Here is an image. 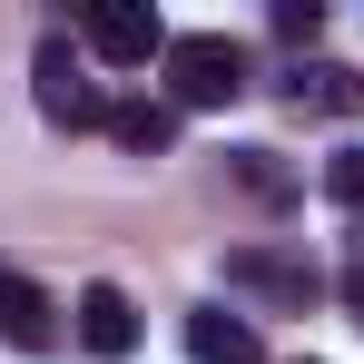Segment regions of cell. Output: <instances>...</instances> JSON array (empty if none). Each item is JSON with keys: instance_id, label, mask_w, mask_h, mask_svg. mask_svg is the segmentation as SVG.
I'll return each instance as SVG.
<instances>
[{"instance_id": "7a4b0ae2", "label": "cell", "mask_w": 364, "mask_h": 364, "mask_svg": "<svg viewBox=\"0 0 364 364\" xmlns=\"http://www.w3.org/2000/svg\"><path fill=\"white\" fill-rule=\"evenodd\" d=\"M30 99H40V119H60V128H109V99H99V79H89V60L69 40H40Z\"/></svg>"}, {"instance_id": "3957f363", "label": "cell", "mask_w": 364, "mask_h": 364, "mask_svg": "<svg viewBox=\"0 0 364 364\" xmlns=\"http://www.w3.org/2000/svg\"><path fill=\"white\" fill-rule=\"evenodd\" d=\"M89 50L119 60V69H138V60H168V30H158L148 0H99V10H89Z\"/></svg>"}, {"instance_id": "6da1fadb", "label": "cell", "mask_w": 364, "mask_h": 364, "mask_svg": "<svg viewBox=\"0 0 364 364\" xmlns=\"http://www.w3.org/2000/svg\"><path fill=\"white\" fill-rule=\"evenodd\" d=\"M246 89V50L217 30H178L168 40V109H227Z\"/></svg>"}, {"instance_id": "8992f818", "label": "cell", "mask_w": 364, "mask_h": 364, "mask_svg": "<svg viewBox=\"0 0 364 364\" xmlns=\"http://www.w3.org/2000/svg\"><path fill=\"white\" fill-rule=\"evenodd\" d=\"M187 355H197V364H266V345H256V325H246V315L197 305V315H187Z\"/></svg>"}, {"instance_id": "ba28073f", "label": "cell", "mask_w": 364, "mask_h": 364, "mask_svg": "<svg viewBox=\"0 0 364 364\" xmlns=\"http://www.w3.org/2000/svg\"><path fill=\"white\" fill-rule=\"evenodd\" d=\"M0 335H10L20 355L60 345V325H50V296H40V286H20V276H0Z\"/></svg>"}, {"instance_id": "30bf717a", "label": "cell", "mask_w": 364, "mask_h": 364, "mask_svg": "<svg viewBox=\"0 0 364 364\" xmlns=\"http://www.w3.org/2000/svg\"><path fill=\"white\" fill-rule=\"evenodd\" d=\"M325 197L335 207H364V148H335L325 158Z\"/></svg>"}, {"instance_id": "8fae6325", "label": "cell", "mask_w": 364, "mask_h": 364, "mask_svg": "<svg viewBox=\"0 0 364 364\" xmlns=\"http://www.w3.org/2000/svg\"><path fill=\"white\" fill-rule=\"evenodd\" d=\"M315 30H325V10H315V0H276V40H315Z\"/></svg>"}, {"instance_id": "7c38bea8", "label": "cell", "mask_w": 364, "mask_h": 364, "mask_svg": "<svg viewBox=\"0 0 364 364\" xmlns=\"http://www.w3.org/2000/svg\"><path fill=\"white\" fill-rule=\"evenodd\" d=\"M345 305H355V315H364V256H355V266H345Z\"/></svg>"}, {"instance_id": "9c48e42d", "label": "cell", "mask_w": 364, "mask_h": 364, "mask_svg": "<svg viewBox=\"0 0 364 364\" xmlns=\"http://www.w3.org/2000/svg\"><path fill=\"white\" fill-rule=\"evenodd\" d=\"M109 138H119V148H138V158H158V148H178V109L128 99V109H109Z\"/></svg>"}, {"instance_id": "52a82bcc", "label": "cell", "mask_w": 364, "mask_h": 364, "mask_svg": "<svg viewBox=\"0 0 364 364\" xmlns=\"http://www.w3.org/2000/svg\"><path fill=\"white\" fill-rule=\"evenodd\" d=\"M355 99H364V79L345 60H296V79H286V109H315V119H335Z\"/></svg>"}, {"instance_id": "5b68a950", "label": "cell", "mask_w": 364, "mask_h": 364, "mask_svg": "<svg viewBox=\"0 0 364 364\" xmlns=\"http://www.w3.org/2000/svg\"><path fill=\"white\" fill-rule=\"evenodd\" d=\"M79 345L89 355H138V305L119 296V286H79Z\"/></svg>"}, {"instance_id": "277c9868", "label": "cell", "mask_w": 364, "mask_h": 364, "mask_svg": "<svg viewBox=\"0 0 364 364\" xmlns=\"http://www.w3.org/2000/svg\"><path fill=\"white\" fill-rule=\"evenodd\" d=\"M227 286H246V296H276V305H315V266L305 256H286V246H237L227 256Z\"/></svg>"}]
</instances>
